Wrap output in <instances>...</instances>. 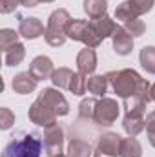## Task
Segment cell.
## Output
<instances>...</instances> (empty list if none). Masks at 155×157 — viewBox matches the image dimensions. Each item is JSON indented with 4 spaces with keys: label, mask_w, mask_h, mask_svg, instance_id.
<instances>
[{
    "label": "cell",
    "mask_w": 155,
    "mask_h": 157,
    "mask_svg": "<svg viewBox=\"0 0 155 157\" xmlns=\"http://www.w3.org/2000/svg\"><path fill=\"white\" fill-rule=\"evenodd\" d=\"M106 78L110 86L113 88L117 97L130 99V97H144L148 102V91H150V82L142 78L135 70H119V71H110L106 73Z\"/></svg>",
    "instance_id": "cell-1"
},
{
    "label": "cell",
    "mask_w": 155,
    "mask_h": 157,
    "mask_svg": "<svg viewBox=\"0 0 155 157\" xmlns=\"http://www.w3.org/2000/svg\"><path fill=\"white\" fill-rule=\"evenodd\" d=\"M44 141L39 133H18L6 144L2 157H40Z\"/></svg>",
    "instance_id": "cell-2"
},
{
    "label": "cell",
    "mask_w": 155,
    "mask_h": 157,
    "mask_svg": "<svg viewBox=\"0 0 155 157\" xmlns=\"http://www.w3.org/2000/svg\"><path fill=\"white\" fill-rule=\"evenodd\" d=\"M71 20H73V18L70 17V13H68L66 9H55V11L49 15V18H47L46 35H44L46 42H47L49 46H53V48L62 46V44L66 42V39H68L66 31H68V26H70Z\"/></svg>",
    "instance_id": "cell-3"
},
{
    "label": "cell",
    "mask_w": 155,
    "mask_h": 157,
    "mask_svg": "<svg viewBox=\"0 0 155 157\" xmlns=\"http://www.w3.org/2000/svg\"><path fill=\"white\" fill-rule=\"evenodd\" d=\"M66 35H68V39L82 42L86 48H93V49L99 48L100 42H102V39H100V37L97 35V31L93 29L91 22H88V20H80V18H75V20L70 22Z\"/></svg>",
    "instance_id": "cell-4"
},
{
    "label": "cell",
    "mask_w": 155,
    "mask_h": 157,
    "mask_svg": "<svg viewBox=\"0 0 155 157\" xmlns=\"http://www.w3.org/2000/svg\"><path fill=\"white\" fill-rule=\"evenodd\" d=\"M28 117L31 122H35L37 126H44V128H47V126H53V124H57V112L49 106V102L39 95L37 97V101L29 106V112H28Z\"/></svg>",
    "instance_id": "cell-5"
},
{
    "label": "cell",
    "mask_w": 155,
    "mask_h": 157,
    "mask_svg": "<svg viewBox=\"0 0 155 157\" xmlns=\"http://www.w3.org/2000/svg\"><path fill=\"white\" fill-rule=\"evenodd\" d=\"M119 112H120V106L117 104L115 99H112V97H102V99H99V102H97L93 121H95L99 126H112L117 121V117H119Z\"/></svg>",
    "instance_id": "cell-6"
},
{
    "label": "cell",
    "mask_w": 155,
    "mask_h": 157,
    "mask_svg": "<svg viewBox=\"0 0 155 157\" xmlns=\"http://www.w3.org/2000/svg\"><path fill=\"white\" fill-rule=\"evenodd\" d=\"M64 148V130L59 124L47 126L44 132V150L47 157H57Z\"/></svg>",
    "instance_id": "cell-7"
},
{
    "label": "cell",
    "mask_w": 155,
    "mask_h": 157,
    "mask_svg": "<svg viewBox=\"0 0 155 157\" xmlns=\"http://www.w3.org/2000/svg\"><path fill=\"white\" fill-rule=\"evenodd\" d=\"M40 95L49 102V106L57 112V115H59V117H62V115H68V113H70V104H68L66 97H64L59 90H55V88H44V90L40 91Z\"/></svg>",
    "instance_id": "cell-8"
},
{
    "label": "cell",
    "mask_w": 155,
    "mask_h": 157,
    "mask_svg": "<svg viewBox=\"0 0 155 157\" xmlns=\"http://www.w3.org/2000/svg\"><path fill=\"white\" fill-rule=\"evenodd\" d=\"M18 33L24 39L35 40L39 37H42V35H46V29H44V24L39 18H35V17H22L20 24H18Z\"/></svg>",
    "instance_id": "cell-9"
},
{
    "label": "cell",
    "mask_w": 155,
    "mask_h": 157,
    "mask_svg": "<svg viewBox=\"0 0 155 157\" xmlns=\"http://www.w3.org/2000/svg\"><path fill=\"white\" fill-rule=\"evenodd\" d=\"M120 146H122V137L119 133H104L100 139H99V144H97V152H100L102 155L108 157H117L120 155Z\"/></svg>",
    "instance_id": "cell-10"
},
{
    "label": "cell",
    "mask_w": 155,
    "mask_h": 157,
    "mask_svg": "<svg viewBox=\"0 0 155 157\" xmlns=\"http://www.w3.org/2000/svg\"><path fill=\"white\" fill-rule=\"evenodd\" d=\"M122 128L130 137H137L146 128L144 112H126V115L122 119Z\"/></svg>",
    "instance_id": "cell-11"
},
{
    "label": "cell",
    "mask_w": 155,
    "mask_h": 157,
    "mask_svg": "<svg viewBox=\"0 0 155 157\" xmlns=\"http://www.w3.org/2000/svg\"><path fill=\"white\" fill-rule=\"evenodd\" d=\"M37 84H39V80L35 78V75L31 71H22V73H18V75L13 77L11 88L18 95H29L31 91L37 90Z\"/></svg>",
    "instance_id": "cell-12"
},
{
    "label": "cell",
    "mask_w": 155,
    "mask_h": 157,
    "mask_svg": "<svg viewBox=\"0 0 155 157\" xmlns=\"http://www.w3.org/2000/svg\"><path fill=\"white\" fill-rule=\"evenodd\" d=\"M95 68H97V53H95V49L93 48H84V49H80L77 55V70L80 75H84V77H88V75H91L93 71H95Z\"/></svg>",
    "instance_id": "cell-13"
},
{
    "label": "cell",
    "mask_w": 155,
    "mask_h": 157,
    "mask_svg": "<svg viewBox=\"0 0 155 157\" xmlns=\"http://www.w3.org/2000/svg\"><path fill=\"white\" fill-rule=\"evenodd\" d=\"M29 71L35 75L37 80H46V78H51L53 71H55V66H53V62H51L49 57L39 55V57H35V59L31 60Z\"/></svg>",
    "instance_id": "cell-14"
},
{
    "label": "cell",
    "mask_w": 155,
    "mask_h": 157,
    "mask_svg": "<svg viewBox=\"0 0 155 157\" xmlns=\"http://www.w3.org/2000/svg\"><path fill=\"white\" fill-rule=\"evenodd\" d=\"M113 40V49H115L117 55H130L131 49H133V37L122 28L119 26V29L115 31V35L112 37Z\"/></svg>",
    "instance_id": "cell-15"
},
{
    "label": "cell",
    "mask_w": 155,
    "mask_h": 157,
    "mask_svg": "<svg viewBox=\"0 0 155 157\" xmlns=\"http://www.w3.org/2000/svg\"><path fill=\"white\" fill-rule=\"evenodd\" d=\"M89 22H91L93 29L97 31V35H99L102 40L108 39V37H113L115 31L119 29L117 22L113 20V18H110L108 15H104V17H100V18H95V20H89Z\"/></svg>",
    "instance_id": "cell-16"
},
{
    "label": "cell",
    "mask_w": 155,
    "mask_h": 157,
    "mask_svg": "<svg viewBox=\"0 0 155 157\" xmlns=\"http://www.w3.org/2000/svg\"><path fill=\"white\" fill-rule=\"evenodd\" d=\"M26 57V46L17 42L15 46H11L9 49L4 51V62L6 66H18Z\"/></svg>",
    "instance_id": "cell-17"
},
{
    "label": "cell",
    "mask_w": 155,
    "mask_h": 157,
    "mask_svg": "<svg viewBox=\"0 0 155 157\" xmlns=\"http://www.w3.org/2000/svg\"><path fill=\"white\" fill-rule=\"evenodd\" d=\"M93 148L82 139H71L68 144V157H91Z\"/></svg>",
    "instance_id": "cell-18"
},
{
    "label": "cell",
    "mask_w": 155,
    "mask_h": 157,
    "mask_svg": "<svg viewBox=\"0 0 155 157\" xmlns=\"http://www.w3.org/2000/svg\"><path fill=\"white\" fill-rule=\"evenodd\" d=\"M106 9H108V0H84V11L91 20L104 17Z\"/></svg>",
    "instance_id": "cell-19"
},
{
    "label": "cell",
    "mask_w": 155,
    "mask_h": 157,
    "mask_svg": "<svg viewBox=\"0 0 155 157\" xmlns=\"http://www.w3.org/2000/svg\"><path fill=\"white\" fill-rule=\"evenodd\" d=\"M108 78L106 75H91L88 78V91L95 97H104V93L108 91Z\"/></svg>",
    "instance_id": "cell-20"
},
{
    "label": "cell",
    "mask_w": 155,
    "mask_h": 157,
    "mask_svg": "<svg viewBox=\"0 0 155 157\" xmlns=\"http://www.w3.org/2000/svg\"><path fill=\"white\" fill-rule=\"evenodd\" d=\"M141 15H139V11L133 7V4L130 2V0H126V2H122V4H119L115 9V18L117 20H120V22H130V20H135V18H139Z\"/></svg>",
    "instance_id": "cell-21"
},
{
    "label": "cell",
    "mask_w": 155,
    "mask_h": 157,
    "mask_svg": "<svg viewBox=\"0 0 155 157\" xmlns=\"http://www.w3.org/2000/svg\"><path fill=\"white\" fill-rule=\"evenodd\" d=\"M73 75H75L73 70H70V68H59V70L53 71V75H51V82H53V86H57V88L70 90V84H71Z\"/></svg>",
    "instance_id": "cell-22"
},
{
    "label": "cell",
    "mask_w": 155,
    "mask_h": 157,
    "mask_svg": "<svg viewBox=\"0 0 155 157\" xmlns=\"http://www.w3.org/2000/svg\"><path fill=\"white\" fill-rule=\"evenodd\" d=\"M120 157H142V146L135 137L122 139L120 146Z\"/></svg>",
    "instance_id": "cell-23"
},
{
    "label": "cell",
    "mask_w": 155,
    "mask_h": 157,
    "mask_svg": "<svg viewBox=\"0 0 155 157\" xmlns=\"http://www.w3.org/2000/svg\"><path fill=\"white\" fill-rule=\"evenodd\" d=\"M139 60H141V66H142L148 73L155 75V48L153 46H144V48L141 49Z\"/></svg>",
    "instance_id": "cell-24"
},
{
    "label": "cell",
    "mask_w": 155,
    "mask_h": 157,
    "mask_svg": "<svg viewBox=\"0 0 155 157\" xmlns=\"http://www.w3.org/2000/svg\"><path fill=\"white\" fill-rule=\"evenodd\" d=\"M97 102H99V99H95V97L84 99V101L78 104V117H80V119H88V121H93Z\"/></svg>",
    "instance_id": "cell-25"
},
{
    "label": "cell",
    "mask_w": 155,
    "mask_h": 157,
    "mask_svg": "<svg viewBox=\"0 0 155 157\" xmlns=\"http://www.w3.org/2000/svg\"><path fill=\"white\" fill-rule=\"evenodd\" d=\"M18 37H20V33L15 31V29H7V28L2 29L0 31V48H2V51H6L11 46H15L18 42Z\"/></svg>",
    "instance_id": "cell-26"
},
{
    "label": "cell",
    "mask_w": 155,
    "mask_h": 157,
    "mask_svg": "<svg viewBox=\"0 0 155 157\" xmlns=\"http://www.w3.org/2000/svg\"><path fill=\"white\" fill-rule=\"evenodd\" d=\"M86 90H88V80H86V77L80 75V73H75L73 78H71V84H70V91L73 95H84Z\"/></svg>",
    "instance_id": "cell-27"
},
{
    "label": "cell",
    "mask_w": 155,
    "mask_h": 157,
    "mask_svg": "<svg viewBox=\"0 0 155 157\" xmlns=\"http://www.w3.org/2000/svg\"><path fill=\"white\" fill-rule=\"evenodd\" d=\"M122 28H124L131 37H141V35H144V31H146V24H144L141 18L130 20V22H126Z\"/></svg>",
    "instance_id": "cell-28"
},
{
    "label": "cell",
    "mask_w": 155,
    "mask_h": 157,
    "mask_svg": "<svg viewBox=\"0 0 155 157\" xmlns=\"http://www.w3.org/2000/svg\"><path fill=\"white\" fill-rule=\"evenodd\" d=\"M15 122V113L9 108H2L0 110V128L2 130H9Z\"/></svg>",
    "instance_id": "cell-29"
},
{
    "label": "cell",
    "mask_w": 155,
    "mask_h": 157,
    "mask_svg": "<svg viewBox=\"0 0 155 157\" xmlns=\"http://www.w3.org/2000/svg\"><path fill=\"white\" fill-rule=\"evenodd\" d=\"M133 4V7L139 11V15H144L148 11H152V7L155 6V0H130Z\"/></svg>",
    "instance_id": "cell-30"
},
{
    "label": "cell",
    "mask_w": 155,
    "mask_h": 157,
    "mask_svg": "<svg viewBox=\"0 0 155 157\" xmlns=\"http://www.w3.org/2000/svg\"><path fill=\"white\" fill-rule=\"evenodd\" d=\"M146 132H148V141L155 148V112H152L146 117Z\"/></svg>",
    "instance_id": "cell-31"
},
{
    "label": "cell",
    "mask_w": 155,
    "mask_h": 157,
    "mask_svg": "<svg viewBox=\"0 0 155 157\" xmlns=\"http://www.w3.org/2000/svg\"><path fill=\"white\" fill-rule=\"evenodd\" d=\"M18 4H20V0H0V11H2L4 15L13 13Z\"/></svg>",
    "instance_id": "cell-32"
},
{
    "label": "cell",
    "mask_w": 155,
    "mask_h": 157,
    "mask_svg": "<svg viewBox=\"0 0 155 157\" xmlns=\"http://www.w3.org/2000/svg\"><path fill=\"white\" fill-rule=\"evenodd\" d=\"M20 4L24 7H37V4H40V0H20Z\"/></svg>",
    "instance_id": "cell-33"
},
{
    "label": "cell",
    "mask_w": 155,
    "mask_h": 157,
    "mask_svg": "<svg viewBox=\"0 0 155 157\" xmlns=\"http://www.w3.org/2000/svg\"><path fill=\"white\" fill-rule=\"evenodd\" d=\"M148 102H155V84L150 86V91H148Z\"/></svg>",
    "instance_id": "cell-34"
},
{
    "label": "cell",
    "mask_w": 155,
    "mask_h": 157,
    "mask_svg": "<svg viewBox=\"0 0 155 157\" xmlns=\"http://www.w3.org/2000/svg\"><path fill=\"white\" fill-rule=\"evenodd\" d=\"M40 2H44V4H51V2H55V0H40Z\"/></svg>",
    "instance_id": "cell-35"
},
{
    "label": "cell",
    "mask_w": 155,
    "mask_h": 157,
    "mask_svg": "<svg viewBox=\"0 0 155 157\" xmlns=\"http://www.w3.org/2000/svg\"><path fill=\"white\" fill-rule=\"evenodd\" d=\"M95 157H108V155H102L100 152H97V154H95Z\"/></svg>",
    "instance_id": "cell-36"
},
{
    "label": "cell",
    "mask_w": 155,
    "mask_h": 157,
    "mask_svg": "<svg viewBox=\"0 0 155 157\" xmlns=\"http://www.w3.org/2000/svg\"><path fill=\"white\" fill-rule=\"evenodd\" d=\"M57 157H68V155H64V154H60V155H57Z\"/></svg>",
    "instance_id": "cell-37"
}]
</instances>
